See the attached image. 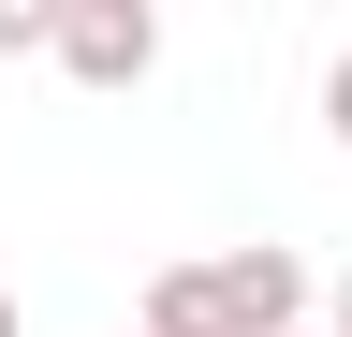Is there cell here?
<instances>
[{
	"label": "cell",
	"instance_id": "obj_4",
	"mask_svg": "<svg viewBox=\"0 0 352 337\" xmlns=\"http://www.w3.org/2000/svg\"><path fill=\"white\" fill-rule=\"evenodd\" d=\"M30 45L59 59V0H0V59H30Z\"/></svg>",
	"mask_w": 352,
	"mask_h": 337
},
{
	"label": "cell",
	"instance_id": "obj_6",
	"mask_svg": "<svg viewBox=\"0 0 352 337\" xmlns=\"http://www.w3.org/2000/svg\"><path fill=\"white\" fill-rule=\"evenodd\" d=\"M323 337H352V264H338V279H323Z\"/></svg>",
	"mask_w": 352,
	"mask_h": 337
},
{
	"label": "cell",
	"instance_id": "obj_3",
	"mask_svg": "<svg viewBox=\"0 0 352 337\" xmlns=\"http://www.w3.org/2000/svg\"><path fill=\"white\" fill-rule=\"evenodd\" d=\"M132 337H235V323H220V279H206V264H162V279H147V323H132Z\"/></svg>",
	"mask_w": 352,
	"mask_h": 337
},
{
	"label": "cell",
	"instance_id": "obj_1",
	"mask_svg": "<svg viewBox=\"0 0 352 337\" xmlns=\"http://www.w3.org/2000/svg\"><path fill=\"white\" fill-rule=\"evenodd\" d=\"M59 73L74 89H147L162 73V15L147 0H59Z\"/></svg>",
	"mask_w": 352,
	"mask_h": 337
},
{
	"label": "cell",
	"instance_id": "obj_8",
	"mask_svg": "<svg viewBox=\"0 0 352 337\" xmlns=\"http://www.w3.org/2000/svg\"><path fill=\"white\" fill-rule=\"evenodd\" d=\"M308 337H323V323H308Z\"/></svg>",
	"mask_w": 352,
	"mask_h": 337
},
{
	"label": "cell",
	"instance_id": "obj_7",
	"mask_svg": "<svg viewBox=\"0 0 352 337\" xmlns=\"http://www.w3.org/2000/svg\"><path fill=\"white\" fill-rule=\"evenodd\" d=\"M0 337H15V293H0Z\"/></svg>",
	"mask_w": 352,
	"mask_h": 337
},
{
	"label": "cell",
	"instance_id": "obj_2",
	"mask_svg": "<svg viewBox=\"0 0 352 337\" xmlns=\"http://www.w3.org/2000/svg\"><path fill=\"white\" fill-rule=\"evenodd\" d=\"M220 323H235V337H308V264H294V249L279 235H250V249H220Z\"/></svg>",
	"mask_w": 352,
	"mask_h": 337
},
{
	"label": "cell",
	"instance_id": "obj_5",
	"mask_svg": "<svg viewBox=\"0 0 352 337\" xmlns=\"http://www.w3.org/2000/svg\"><path fill=\"white\" fill-rule=\"evenodd\" d=\"M323 132H338V147H352V59H338V73H323Z\"/></svg>",
	"mask_w": 352,
	"mask_h": 337
}]
</instances>
